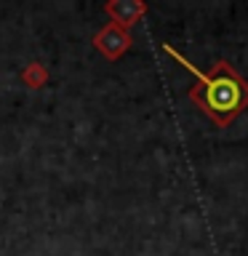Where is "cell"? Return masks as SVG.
<instances>
[{"mask_svg": "<svg viewBox=\"0 0 248 256\" xmlns=\"http://www.w3.org/2000/svg\"><path fill=\"white\" fill-rule=\"evenodd\" d=\"M104 14L112 19V24L128 30L131 24H136L144 14H147V6H144L142 0H110V3L104 6Z\"/></svg>", "mask_w": 248, "mask_h": 256, "instance_id": "cell-3", "label": "cell"}, {"mask_svg": "<svg viewBox=\"0 0 248 256\" xmlns=\"http://www.w3.org/2000/svg\"><path fill=\"white\" fill-rule=\"evenodd\" d=\"M48 78H51V72H48L46 64H40V62H30L27 67L22 70V83L32 88V91H38V88H43L48 83Z\"/></svg>", "mask_w": 248, "mask_h": 256, "instance_id": "cell-4", "label": "cell"}, {"mask_svg": "<svg viewBox=\"0 0 248 256\" xmlns=\"http://www.w3.org/2000/svg\"><path fill=\"white\" fill-rule=\"evenodd\" d=\"M190 96L198 102V107H203L206 115L224 126L248 104V86L227 62H219L211 75L203 78V83L192 88Z\"/></svg>", "mask_w": 248, "mask_h": 256, "instance_id": "cell-1", "label": "cell"}, {"mask_svg": "<svg viewBox=\"0 0 248 256\" xmlns=\"http://www.w3.org/2000/svg\"><path fill=\"white\" fill-rule=\"evenodd\" d=\"M94 48L104 56V59L115 62L131 48V35H128V30H123V27H118V24L110 22L94 35Z\"/></svg>", "mask_w": 248, "mask_h": 256, "instance_id": "cell-2", "label": "cell"}]
</instances>
